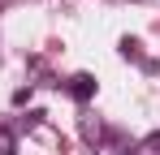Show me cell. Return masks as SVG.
<instances>
[{"label": "cell", "instance_id": "1", "mask_svg": "<svg viewBox=\"0 0 160 155\" xmlns=\"http://www.w3.org/2000/svg\"><path fill=\"white\" fill-rule=\"evenodd\" d=\"M69 95H74L78 103H87L91 95H95V78H91V73H74V78H69Z\"/></svg>", "mask_w": 160, "mask_h": 155}, {"label": "cell", "instance_id": "2", "mask_svg": "<svg viewBox=\"0 0 160 155\" xmlns=\"http://www.w3.org/2000/svg\"><path fill=\"white\" fill-rule=\"evenodd\" d=\"M95 155H130V142H126L121 134H104V138L95 142Z\"/></svg>", "mask_w": 160, "mask_h": 155}, {"label": "cell", "instance_id": "3", "mask_svg": "<svg viewBox=\"0 0 160 155\" xmlns=\"http://www.w3.org/2000/svg\"><path fill=\"white\" fill-rule=\"evenodd\" d=\"M104 134H108V129H104V121H100V116H82V138H87L91 147H95Z\"/></svg>", "mask_w": 160, "mask_h": 155}, {"label": "cell", "instance_id": "4", "mask_svg": "<svg viewBox=\"0 0 160 155\" xmlns=\"http://www.w3.org/2000/svg\"><path fill=\"white\" fill-rule=\"evenodd\" d=\"M138 155H160V134H152V138H143V147H138Z\"/></svg>", "mask_w": 160, "mask_h": 155}]
</instances>
